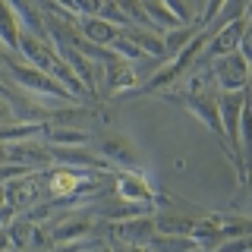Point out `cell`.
<instances>
[{
	"label": "cell",
	"mask_w": 252,
	"mask_h": 252,
	"mask_svg": "<svg viewBox=\"0 0 252 252\" xmlns=\"http://www.w3.org/2000/svg\"><path fill=\"white\" fill-rule=\"evenodd\" d=\"M195 218L189 215H173V211H158L155 215V230L158 233H173V236H192Z\"/></svg>",
	"instance_id": "ffe728a7"
},
{
	"label": "cell",
	"mask_w": 252,
	"mask_h": 252,
	"mask_svg": "<svg viewBox=\"0 0 252 252\" xmlns=\"http://www.w3.org/2000/svg\"><path fill=\"white\" fill-rule=\"evenodd\" d=\"M19 215H22V211L16 208V205H13L10 199H6V192L0 189V227H10V224H13V220L19 218Z\"/></svg>",
	"instance_id": "484cf974"
},
{
	"label": "cell",
	"mask_w": 252,
	"mask_h": 252,
	"mask_svg": "<svg viewBox=\"0 0 252 252\" xmlns=\"http://www.w3.org/2000/svg\"><path fill=\"white\" fill-rule=\"evenodd\" d=\"M139 73L136 66H132L129 60H114L110 66H101V85H104V92L117 94V92H129L139 85Z\"/></svg>",
	"instance_id": "7c38bea8"
},
{
	"label": "cell",
	"mask_w": 252,
	"mask_h": 252,
	"mask_svg": "<svg viewBox=\"0 0 252 252\" xmlns=\"http://www.w3.org/2000/svg\"><path fill=\"white\" fill-rule=\"evenodd\" d=\"M246 22H252V3H249V10H246Z\"/></svg>",
	"instance_id": "d590c367"
},
{
	"label": "cell",
	"mask_w": 252,
	"mask_h": 252,
	"mask_svg": "<svg viewBox=\"0 0 252 252\" xmlns=\"http://www.w3.org/2000/svg\"><path fill=\"white\" fill-rule=\"evenodd\" d=\"M51 158H54V164L76 167V170H92V173H101L110 167L98 152H89V145H51Z\"/></svg>",
	"instance_id": "ba28073f"
},
{
	"label": "cell",
	"mask_w": 252,
	"mask_h": 252,
	"mask_svg": "<svg viewBox=\"0 0 252 252\" xmlns=\"http://www.w3.org/2000/svg\"><path fill=\"white\" fill-rule=\"evenodd\" d=\"M85 252H92V249H85Z\"/></svg>",
	"instance_id": "74e56055"
},
{
	"label": "cell",
	"mask_w": 252,
	"mask_h": 252,
	"mask_svg": "<svg viewBox=\"0 0 252 252\" xmlns=\"http://www.w3.org/2000/svg\"><path fill=\"white\" fill-rule=\"evenodd\" d=\"M208 73H211V79H215V85L220 92H246L252 85V69H249V63L240 57V51L211 60Z\"/></svg>",
	"instance_id": "3957f363"
},
{
	"label": "cell",
	"mask_w": 252,
	"mask_h": 252,
	"mask_svg": "<svg viewBox=\"0 0 252 252\" xmlns=\"http://www.w3.org/2000/svg\"><path fill=\"white\" fill-rule=\"evenodd\" d=\"M104 224H120V220H129V218H142V215H155V205H139V202H126L120 195H114L107 205H98L94 208Z\"/></svg>",
	"instance_id": "4fadbf2b"
},
{
	"label": "cell",
	"mask_w": 252,
	"mask_h": 252,
	"mask_svg": "<svg viewBox=\"0 0 252 252\" xmlns=\"http://www.w3.org/2000/svg\"><path fill=\"white\" fill-rule=\"evenodd\" d=\"M92 142H94V152L104 158L107 164L123 167V170H139L136 145H132L126 136H117V132H101V136H94Z\"/></svg>",
	"instance_id": "5b68a950"
},
{
	"label": "cell",
	"mask_w": 252,
	"mask_h": 252,
	"mask_svg": "<svg viewBox=\"0 0 252 252\" xmlns=\"http://www.w3.org/2000/svg\"><path fill=\"white\" fill-rule=\"evenodd\" d=\"M240 57L252 66V22H246V29H243V38H240Z\"/></svg>",
	"instance_id": "f546056e"
},
{
	"label": "cell",
	"mask_w": 252,
	"mask_h": 252,
	"mask_svg": "<svg viewBox=\"0 0 252 252\" xmlns=\"http://www.w3.org/2000/svg\"><path fill=\"white\" fill-rule=\"evenodd\" d=\"M183 104H186V110L195 117V120H202V123L227 145L224 126H220V114H218V98H211V94H183Z\"/></svg>",
	"instance_id": "8fae6325"
},
{
	"label": "cell",
	"mask_w": 252,
	"mask_h": 252,
	"mask_svg": "<svg viewBox=\"0 0 252 252\" xmlns=\"http://www.w3.org/2000/svg\"><path fill=\"white\" fill-rule=\"evenodd\" d=\"M94 252H117V249H114V246H98Z\"/></svg>",
	"instance_id": "836d02e7"
},
{
	"label": "cell",
	"mask_w": 252,
	"mask_h": 252,
	"mask_svg": "<svg viewBox=\"0 0 252 252\" xmlns=\"http://www.w3.org/2000/svg\"><path fill=\"white\" fill-rule=\"evenodd\" d=\"M236 177L240 183H246V173L252 170V89L246 98V107H243L240 117V142H236Z\"/></svg>",
	"instance_id": "30bf717a"
},
{
	"label": "cell",
	"mask_w": 252,
	"mask_h": 252,
	"mask_svg": "<svg viewBox=\"0 0 252 252\" xmlns=\"http://www.w3.org/2000/svg\"><path fill=\"white\" fill-rule=\"evenodd\" d=\"M107 240L110 243H123V246H142L145 249L152 243L155 230V215H142V218H129L120 220V224H107Z\"/></svg>",
	"instance_id": "8992f818"
},
{
	"label": "cell",
	"mask_w": 252,
	"mask_h": 252,
	"mask_svg": "<svg viewBox=\"0 0 252 252\" xmlns=\"http://www.w3.org/2000/svg\"><path fill=\"white\" fill-rule=\"evenodd\" d=\"M252 0H227L224 6H220V13L215 16V22H211V32L220 29V26H230L236 19H246V10H249Z\"/></svg>",
	"instance_id": "cb8c5ba5"
},
{
	"label": "cell",
	"mask_w": 252,
	"mask_h": 252,
	"mask_svg": "<svg viewBox=\"0 0 252 252\" xmlns=\"http://www.w3.org/2000/svg\"><path fill=\"white\" fill-rule=\"evenodd\" d=\"M79 35L85 38L89 44H98V47H110L117 41V35H120V29L114 26V22L101 19V16H79Z\"/></svg>",
	"instance_id": "2e32d148"
},
{
	"label": "cell",
	"mask_w": 252,
	"mask_h": 252,
	"mask_svg": "<svg viewBox=\"0 0 252 252\" xmlns=\"http://www.w3.org/2000/svg\"><path fill=\"white\" fill-rule=\"evenodd\" d=\"M16 117H13V107H10V101L3 98V94H0V126L3 123H13Z\"/></svg>",
	"instance_id": "4dcf8cb0"
},
{
	"label": "cell",
	"mask_w": 252,
	"mask_h": 252,
	"mask_svg": "<svg viewBox=\"0 0 252 252\" xmlns=\"http://www.w3.org/2000/svg\"><path fill=\"white\" fill-rule=\"evenodd\" d=\"M10 252H35V249H10Z\"/></svg>",
	"instance_id": "8d00e7d4"
},
{
	"label": "cell",
	"mask_w": 252,
	"mask_h": 252,
	"mask_svg": "<svg viewBox=\"0 0 252 252\" xmlns=\"http://www.w3.org/2000/svg\"><path fill=\"white\" fill-rule=\"evenodd\" d=\"M26 173H32V170L22 167V164H16V161H3V164H0V186H6L16 177H26Z\"/></svg>",
	"instance_id": "4316f807"
},
{
	"label": "cell",
	"mask_w": 252,
	"mask_h": 252,
	"mask_svg": "<svg viewBox=\"0 0 252 252\" xmlns=\"http://www.w3.org/2000/svg\"><path fill=\"white\" fill-rule=\"evenodd\" d=\"M19 38H22V26L16 19V13L10 10L6 0H0V47L10 54H19Z\"/></svg>",
	"instance_id": "ac0fdd59"
},
{
	"label": "cell",
	"mask_w": 252,
	"mask_h": 252,
	"mask_svg": "<svg viewBox=\"0 0 252 252\" xmlns=\"http://www.w3.org/2000/svg\"><path fill=\"white\" fill-rule=\"evenodd\" d=\"M6 161V152H3V145H0V164H3Z\"/></svg>",
	"instance_id": "e575fe53"
},
{
	"label": "cell",
	"mask_w": 252,
	"mask_h": 252,
	"mask_svg": "<svg viewBox=\"0 0 252 252\" xmlns=\"http://www.w3.org/2000/svg\"><path fill=\"white\" fill-rule=\"evenodd\" d=\"M145 252H202L192 236H173V233H155Z\"/></svg>",
	"instance_id": "44dd1931"
},
{
	"label": "cell",
	"mask_w": 252,
	"mask_h": 252,
	"mask_svg": "<svg viewBox=\"0 0 252 252\" xmlns=\"http://www.w3.org/2000/svg\"><path fill=\"white\" fill-rule=\"evenodd\" d=\"M243 186H249V192H252V170L246 173V183H243Z\"/></svg>",
	"instance_id": "d6a6232c"
},
{
	"label": "cell",
	"mask_w": 252,
	"mask_h": 252,
	"mask_svg": "<svg viewBox=\"0 0 252 252\" xmlns=\"http://www.w3.org/2000/svg\"><path fill=\"white\" fill-rule=\"evenodd\" d=\"M227 0H205V10H202V16H199V22L202 26H211L215 22V16L220 13V6H224Z\"/></svg>",
	"instance_id": "83f0119b"
},
{
	"label": "cell",
	"mask_w": 252,
	"mask_h": 252,
	"mask_svg": "<svg viewBox=\"0 0 252 252\" xmlns=\"http://www.w3.org/2000/svg\"><path fill=\"white\" fill-rule=\"evenodd\" d=\"M164 3H167V10L177 16L183 26H189V22H192V13H189V6L183 3V0H164Z\"/></svg>",
	"instance_id": "f1b7e54d"
},
{
	"label": "cell",
	"mask_w": 252,
	"mask_h": 252,
	"mask_svg": "<svg viewBox=\"0 0 252 252\" xmlns=\"http://www.w3.org/2000/svg\"><path fill=\"white\" fill-rule=\"evenodd\" d=\"M13 243H10V233H6V227H0V252H10Z\"/></svg>",
	"instance_id": "1f68e13d"
},
{
	"label": "cell",
	"mask_w": 252,
	"mask_h": 252,
	"mask_svg": "<svg viewBox=\"0 0 252 252\" xmlns=\"http://www.w3.org/2000/svg\"><path fill=\"white\" fill-rule=\"evenodd\" d=\"M6 3H10V10L16 13V19H19L22 32H29V35H35V38H44V41H51V32H47L44 13L38 10L32 0H6Z\"/></svg>",
	"instance_id": "5bb4252c"
},
{
	"label": "cell",
	"mask_w": 252,
	"mask_h": 252,
	"mask_svg": "<svg viewBox=\"0 0 252 252\" xmlns=\"http://www.w3.org/2000/svg\"><path fill=\"white\" fill-rule=\"evenodd\" d=\"M0 66L6 69V79H10V85H16L19 92L35 94V98L57 101V104H76V98H73L66 89H63V85H60L51 73H44V69L32 66V63H26L22 57H13L10 51L0 54Z\"/></svg>",
	"instance_id": "6da1fadb"
},
{
	"label": "cell",
	"mask_w": 252,
	"mask_h": 252,
	"mask_svg": "<svg viewBox=\"0 0 252 252\" xmlns=\"http://www.w3.org/2000/svg\"><path fill=\"white\" fill-rule=\"evenodd\" d=\"M142 6H145V16H148V22H152V29L161 32V35L170 32V29H177V26H183V22L167 10L164 0H142Z\"/></svg>",
	"instance_id": "7402d4cb"
},
{
	"label": "cell",
	"mask_w": 252,
	"mask_h": 252,
	"mask_svg": "<svg viewBox=\"0 0 252 252\" xmlns=\"http://www.w3.org/2000/svg\"><path fill=\"white\" fill-rule=\"evenodd\" d=\"M199 32H202V29H195V26H177V29L164 32V51H167V60H170V57H177V54L183 51V47L192 41Z\"/></svg>",
	"instance_id": "603a6c76"
},
{
	"label": "cell",
	"mask_w": 252,
	"mask_h": 252,
	"mask_svg": "<svg viewBox=\"0 0 252 252\" xmlns=\"http://www.w3.org/2000/svg\"><path fill=\"white\" fill-rule=\"evenodd\" d=\"M110 51H114V54H117L120 60H129V63H139V60H152V57H145V54H142L139 47L129 41V38H123V35H117V41L110 44Z\"/></svg>",
	"instance_id": "d4e9b609"
},
{
	"label": "cell",
	"mask_w": 252,
	"mask_h": 252,
	"mask_svg": "<svg viewBox=\"0 0 252 252\" xmlns=\"http://www.w3.org/2000/svg\"><path fill=\"white\" fill-rule=\"evenodd\" d=\"M44 177V189L47 199H79V195H89L94 189H101V177L92 170H76V167H63V164H51L47 170H41Z\"/></svg>",
	"instance_id": "7a4b0ae2"
},
{
	"label": "cell",
	"mask_w": 252,
	"mask_h": 252,
	"mask_svg": "<svg viewBox=\"0 0 252 252\" xmlns=\"http://www.w3.org/2000/svg\"><path fill=\"white\" fill-rule=\"evenodd\" d=\"M94 136L89 129H79V126H60V123H47L44 129V142L47 145H89Z\"/></svg>",
	"instance_id": "d6986e66"
},
{
	"label": "cell",
	"mask_w": 252,
	"mask_h": 252,
	"mask_svg": "<svg viewBox=\"0 0 252 252\" xmlns=\"http://www.w3.org/2000/svg\"><path fill=\"white\" fill-rule=\"evenodd\" d=\"M114 195H120L126 202H139V205H155V189L142 177L139 170H120L114 173Z\"/></svg>",
	"instance_id": "9c48e42d"
},
{
	"label": "cell",
	"mask_w": 252,
	"mask_h": 252,
	"mask_svg": "<svg viewBox=\"0 0 252 252\" xmlns=\"http://www.w3.org/2000/svg\"><path fill=\"white\" fill-rule=\"evenodd\" d=\"M94 220L89 211H69V215H60L57 220L47 224V233H51V243L60 246V243H79V240H92L94 236Z\"/></svg>",
	"instance_id": "277c9868"
},
{
	"label": "cell",
	"mask_w": 252,
	"mask_h": 252,
	"mask_svg": "<svg viewBox=\"0 0 252 252\" xmlns=\"http://www.w3.org/2000/svg\"><path fill=\"white\" fill-rule=\"evenodd\" d=\"M6 161H16L29 170H47L54 164L51 158V145L44 139H26V142H16V145H3Z\"/></svg>",
	"instance_id": "52a82bcc"
},
{
	"label": "cell",
	"mask_w": 252,
	"mask_h": 252,
	"mask_svg": "<svg viewBox=\"0 0 252 252\" xmlns=\"http://www.w3.org/2000/svg\"><path fill=\"white\" fill-rule=\"evenodd\" d=\"M123 38H129L132 44L139 47L145 57H155V60H167V51H164V35L155 29H145V26H126L120 29Z\"/></svg>",
	"instance_id": "9a60e30c"
},
{
	"label": "cell",
	"mask_w": 252,
	"mask_h": 252,
	"mask_svg": "<svg viewBox=\"0 0 252 252\" xmlns=\"http://www.w3.org/2000/svg\"><path fill=\"white\" fill-rule=\"evenodd\" d=\"M51 120L41 123H26V120H13L0 126V145H16V142H26V139H44V129Z\"/></svg>",
	"instance_id": "e0dca14e"
}]
</instances>
